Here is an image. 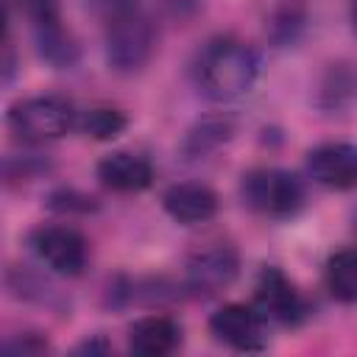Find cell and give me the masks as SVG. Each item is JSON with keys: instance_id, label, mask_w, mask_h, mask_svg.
<instances>
[{"instance_id": "6da1fadb", "label": "cell", "mask_w": 357, "mask_h": 357, "mask_svg": "<svg viewBox=\"0 0 357 357\" xmlns=\"http://www.w3.org/2000/svg\"><path fill=\"white\" fill-rule=\"evenodd\" d=\"M259 75V56L251 45L234 36H218L198 53L195 84L212 100L240 98L254 86Z\"/></svg>"}, {"instance_id": "7a4b0ae2", "label": "cell", "mask_w": 357, "mask_h": 357, "mask_svg": "<svg viewBox=\"0 0 357 357\" xmlns=\"http://www.w3.org/2000/svg\"><path fill=\"white\" fill-rule=\"evenodd\" d=\"M153 25L134 0H106V59L120 73L145 67L153 53Z\"/></svg>"}, {"instance_id": "3957f363", "label": "cell", "mask_w": 357, "mask_h": 357, "mask_svg": "<svg viewBox=\"0 0 357 357\" xmlns=\"http://www.w3.org/2000/svg\"><path fill=\"white\" fill-rule=\"evenodd\" d=\"M8 126L28 142L59 139L78 126L75 106L61 95H33L8 109Z\"/></svg>"}, {"instance_id": "277c9868", "label": "cell", "mask_w": 357, "mask_h": 357, "mask_svg": "<svg viewBox=\"0 0 357 357\" xmlns=\"http://www.w3.org/2000/svg\"><path fill=\"white\" fill-rule=\"evenodd\" d=\"M243 201L265 218H290L304 204V184L282 167H257L243 176Z\"/></svg>"}, {"instance_id": "5b68a950", "label": "cell", "mask_w": 357, "mask_h": 357, "mask_svg": "<svg viewBox=\"0 0 357 357\" xmlns=\"http://www.w3.org/2000/svg\"><path fill=\"white\" fill-rule=\"evenodd\" d=\"M31 248L42 265L59 276H78L86 268V240L73 226H39L31 234Z\"/></svg>"}, {"instance_id": "8992f818", "label": "cell", "mask_w": 357, "mask_h": 357, "mask_svg": "<svg viewBox=\"0 0 357 357\" xmlns=\"http://www.w3.org/2000/svg\"><path fill=\"white\" fill-rule=\"evenodd\" d=\"M265 315L257 307L248 304H223L212 318H209V329L212 335L237 349V351H259L268 340L265 335Z\"/></svg>"}, {"instance_id": "52a82bcc", "label": "cell", "mask_w": 357, "mask_h": 357, "mask_svg": "<svg viewBox=\"0 0 357 357\" xmlns=\"http://www.w3.org/2000/svg\"><path fill=\"white\" fill-rule=\"evenodd\" d=\"M257 310L284 326H296L307 318V304L301 298V293L296 290V284L279 271V268H265L257 279Z\"/></svg>"}, {"instance_id": "ba28073f", "label": "cell", "mask_w": 357, "mask_h": 357, "mask_svg": "<svg viewBox=\"0 0 357 357\" xmlns=\"http://www.w3.org/2000/svg\"><path fill=\"white\" fill-rule=\"evenodd\" d=\"M237 268H240V259H237V251L231 245L209 243L187 259V284L195 293L212 296V293H218L234 282Z\"/></svg>"}, {"instance_id": "9c48e42d", "label": "cell", "mask_w": 357, "mask_h": 357, "mask_svg": "<svg viewBox=\"0 0 357 357\" xmlns=\"http://www.w3.org/2000/svg\"><path fill=\"white\" fill-rule=\"evenodd\" d=\"M307 173L315 184L326 190H354L357 187V145L351 142H324L307 153Z\"/></svg>"}, {"instance_id": "30bf717a", "label": "cell", "mask_w": 357, "mask_h": 357, "mask_svg": "<svg viewBox=\"0 0 357 357\" xmlns=\"http://www.w3.org/2000/svg\"><path fill=\"white\" fill-rule=\"evenodd\" d=\"M162 206L165 212L181 223V226H195V223H206L215 218L218 212V195L198 181H181L165 190L162 195Z\"/></svg>"}, {"instance_id": "8fae6325", "label": "cell", "mask_w": 357, "mask_h": 357, "mask_svg": "<svg viewBox=\"0 0 357 357\" xmlns=\"http://www.w3.org/2000/svg\"><path fill=\"white\" fill-rule=\"evenodd\" d=\"M98 178L114 192H142L153 181V167L145 156L131 151H114L98 162Z\"/></svg>"}, {"instance_id": "7c38bea8", "label": "cell", "mask_w": 357, "mask_h": 357, "mask_svg": "<svg viewBox=\"0 0 357 357\" xmlns=\"http://www.w3.org/2000/svg\"><path fill=\"white\" fill-rule=\"evenodd\" d=\"M181 343V326L170 315H145L128 326V349L139 357H165Z\"/></svg>"}, {"instance_id": "4fadbf2b", "label": "cell", "mask_w": 357, "mask_h": 357, "mask_svg": "<svg viewBox=\"0 0 357 357\" xmlns=\"http://www.w3.org/2000/svg\"><path fill=\"white\" fill-rule=\"evenodd\" d=\"M326 287L332 298L343 304H357V248H340L326 259L324 268Z\"/></svg>"}, {"instance_id": "5bb4252c", "label": "cell", "mask_w": 357, "mask_h": 357, "mask_svg": "<svg viewBox=\"0 0 357 357\" xmlns=\"http://www.w3.org/2000/svg\"><path fill=\"white\" fill-rule=\"evenodd\" d=\"M36 45H39L42 59H47L53 67H70L78 59V47L59 20L36 25Z\"/></svg>"}, {"instance_id": "9a60e30c", "label": "cell", "mask_w": 357, "mask_h": 357, "mask_svg": "<svg viewBox=\"0 0 357 357\" xmlns=\"http://www.w3.org/2000/svg\"><path fill=\"white\" fill-rule=\"evenodd\" d=\"M126 126V114L112 106H95L78 114V128L92 139H114Z\"/></svg>"}, {"instance_id": "2e32d148", "label": "cell", "mask_w": 357, "mask_h": 357, "mask_svg": "<svg viewBox=\"0 0 357 357\" xmlns=\"http://www.w3.org/2000/svg\"><path fill=\"white\" fill-rule=\"evenodd\" d=\"M229 134H231V123H229V120H204V123H198V126L187 134L184 151H187L190 156H204L206 151L218 148Z\"/></svg>"}, {"instance_id": "e0dca14e", "label": "cell", "mask_w": 357, "mask_h": 357, "mask_svg": "<svg viewBox=\"0 0 357 357\" xmlns=\"http://www.w3.org/2000/svg\"><path fill=\"white\" fill-rule=\"evenodd\" d=\"M357 98V73L343 70V67H332L329 78L321 86V100L326 109H340L343 103H351Z\"/></svg>"}, {"instance_id": "ac0fdd59", "label": "cell", "mask_w": 357, "mask_h": 357, "mask_svg": "<svg viewBox=\"0 0 357 357\" xmlns=\"http://www.w3.org/2000/svg\"><path fill=\"white\" fill-rule=\"evenodd\" d=\"M20 6L36 25L59 20V0H20Z\"/></svg>"}, {"instance_id": "d6986e66", "label": "cell", "mask_w": 357, "mask_h": 357, "mask_svg": "<svg viewBox=\"0 0 357 357\" xmlns=\"http://www.w3.org/2000/svg\"><path fill=\"white\" fill-rule=\"evenodd\" d=\"M3 351H8V354H39V351H47V340H42L39 335H22L20 340L6 343Z\"/></svg>"}, {"instance_id": "ffe728a7", "label": "cell", "mask_w": 357, "mask_h": 357, "mask_svg": "<svg viewBox=\"0 0 357 357\" xmlns=\"http://www.w3.org/2000/svg\"><path fill=\"white\" fill-rule=\"evenodd\" d=\"M349 11H351V28H354V33H357V0H351Z\"/></svg>"}]
</instances>
